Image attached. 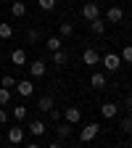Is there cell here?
<instances>
[{"mask_svg":"<svg viewBox=\"0 0 132 148\" xmlns=\"http://www.w3.org/2000/svg\"><path fill=\"white\" fill-rule=\"evenodd\" d=\"M119 58H122L124 64H132V45H124V48H122V56H119Z\"/></svg>","mask_w":132,"mask_h":148,"instance_id":"cb8c5ba5","label":"cell"},{"mask_svg":"<svg viewBox=\"0 0 132 148\" xmlns=\"http://www.w3.org/2000/svg\"><path fill=\"white\" fill-rule=\"evenodd\" d=\"M11 61H13V66H24L27 64V53L21 48H13L11 50Z\"/></svg>","mask_w":132,"mask_h":148,"instance_id":"2e32d148","label":"cell"},{"mask_svg":"<svg viewBox=\"0 0 132 148\" xmlns=\"http://www.w3.org/2000/svg\"><path fill=\"white\" fill-rule=\"evenodd\" d=\"M55 124H58V122H55ZM55 132H58V138H69V135H71V124H69V122H61Z\"/></svg>","mask_w":132,"mask_h":148,"instance_id":"603a6c76","label":"cell"},{"mask_svg":"<svg viewBox=\"0 0 132 148\" xmlns=\"http://www.w3.org/2000/svg\"><path fill=\"white\" fill-rule=\"evenodd\" d=\"M16 92H18V95H24V98H29L32 92H34L32 79H21V82H16Z\"/></svg>","mask_w":132,"mask_h":148,"instance_id":"8fae6325","label":"cell"},{"mask_svg":"<svg viewBox=\"0 0 132 148\" xmlns=\"http://www.w3.org/2000/svg\"><path fill=\"white\" fill-rule=\"evenodd\" d=\"M101 135V124L98 122H90L82 127V132H79V143H90V140H95Z\"/></svg>","mask_w":132,"mask_h":148,"instance_id":"6da1fadb","label":"cell"},{"mask_svg":"<svg viewBox=\"0 0 132 148\" xmlns=\"http://www.w3.org/2000/svg\"><path fill=\"white\" fill-rule=\"evenodd\" d=\"M24 132H27V130L24 127H11L8 130V143H13V145H18V143H24Z\"/></svg>","mask_w":132,"mask_h":148,"instance_id":"ba28073f","label":"cell"},{"mask_svg":"<svg viewBox=\"0 0 132 148\" xmlns=\"http://www.w3.org/2000/svg\"><path fill=\"white\" fill-rule=\"evenodd\" d=\"M24 37H27V42H29V45H37V42L42 40L40 29H27V34H24Z\"/></svg>","mask_w":132,"mask_h":148,"instance_id":"d6986e66","label":"cell"},{"mask_svg":"<svg viewBox=\"0 0 132 148\" xmlns=\"http://www.w3.org/2000/svg\"><path fill=\"white\" fill-rule=\"evenodd\" d=\"M101 16V5L98 3H85L82 5V18L85 21H92V18H98Z\"/></svg>","mask_w":132,"mask_h":148,"instance_id":"7a4b0ae2","label":"cell"},{"mask_svg":"<svg viewBox=\"0 0 132 148\" xmlns=\"http://www.w3.org/2000/svg\"><path fill=\"white\" fill-rule=\"evenodd\" d=\"M0 85L8 87V90H13V87H16V79H13V77H0Z\"/></svg>","mask_w":132,"mask_h":148,"instance_id":"83f0119b","label":"cell"},{"mask_svg":"<svg viewBox=\"0 0 132 148\" xmlns=\"http://www.w3.org/2000/svg\"><path fill=\"white\" fill-rule=\"evenodd\" d=\"M71 34H74V27H71L69 21L58 24V37H71Z\"/></svg>","mask_w":132,"mask_h":148,"instance_id":"7402d4cb","label":"cell"},{"mask_svg":"<svg viewBox=\"0 0 132 148\" xmlns=\"http://www.w3.org/2000/svg\"><path fill=\"white\" fill-rule=\"evenodd\" d=\"M37 5H40L42 11H53L55 8V0H37Z\"/></svg>","mask_w":132,"mask_h":148,"instance_id":"4316f807","label":"cell"},{"mask_svg":"<svg viewBox=\"0 0 132 148\" xmlns=\"http://www.w3.org/2000/svg\"><path fill=\"white\" fill-rule=\"evenodd\" d=\"M13 37V27L5 24V21H0V40H11Z\"/></svg>","mask_w":132,"mask_h":148,"instance_id":"ffe728a7","label":"cell"},{"mask_svg":"<svg viewBox=\"0 0 132 148\" xmlns=\"http://www.w3.org/2000/svg\"><path fill=\"white\" fill-rule=\"evenodd\" d=\"M45 48L53 53V50H58V48H64V37H58V34H55V37H48V40H45Z\"/></svg>","mask_w":132,"mask_h":148,"instance_id":"ac0fdd59","label":"cell"},{"mask_svg":"<svg viewBox=\"0 0 132 148\" xmlns=\"http://www.w3.org/2000/svg\"><path fill=\"white\" fill-rule=\"evenodd\" d=\"M119 130H122L124 135H129V132H132V119H129V116H122V127H119Z\"/></svg>","mask_w":132,"mask_h":148,"instance_id":"d4e9b609","label":"cell"},{"mask_svg":"<svg viewBox=\"0 0 132 148\" xmlns=\"http://www.w3.org/2000/svg\"><path fill=\"white\" fill-rule=\"evenodd\" d=\"M48 116H50V119H53V122H58V119H61V116H64V111H61V108H55V106H53V108H50V111H48Z\"/></svg>","mask_w":132,"mask_h":148,"instance_id":"f1b7e54d","label":"cell"},{"mask_svg":"<svg viewBox=\"0 0 132 148\" xmlns=\"http://www.w3.org/2000/svg\"><path fill=\"white\" fill-rule=\"evenodd\" d=\"M27 114H29V108H27V106H16V108H13V119H16V122H24Z\"/></svg>","mask_w":132,"mask_h":148,"instance_id":"44dd1931","label":"cell"},{"mask_svg":"<svg viewBox=\"0 0 132 148\" xmlns=\"http://www.w3.org/2000/svg\"><path fill=\"white\" fill-rule=\"evenodd\" d=\"M11 101V90L8 87H3V85H0V106H5Z\"/></svg>","mask_w":132,"mask_h":148,"instance_id":"484cf974","label":"cell"},{"mask_svg":"<svg viewBox=\"0 0 132 148\" xmlns=\"http://www.w3.org/2000/svg\"><path fill=\"white\" fill-rule=\"evenodd\" d=\"M90 85L95 87V90H106V85H108V79H106V74H101V71H95L90 77Z\"/></svg>","mask_w":132,"mask_h":148,"instance_id":"5bb4252c","label":"cell"},{"mask_svg":"<svg viewBox=\"0 0 132 148\" xmlns=\"http://www.w3.org/2000/svg\"><path fill=\"white\" fill-rule=\"evenodd\" d=\"M45 71H48V66H45V61H42V58H37V61H32V64H29V74H32V77H42Z\"/></svg>","mask_w":132,"mask_h":148,"instance_id":"7c38bea8","label":"cell"},{"mask_svg":"<svg viewBox=\"0 0 132 148\" xmlns=\"http://www.w3.org/2000/svg\"><path fill=\"white\" fill-rule=\"evenodd\" d=\"M11 16H13V18H24V16H27V3H21V0L11 3Z\"/></svg>","mask_w":132,"mask_h":148,"instance_id":"9a60e30c","label":"cell"},{"mask_svg":"<svg viewBox=\"0 0 132 148\" xmlns=\"http://www.w3.org/2000/svg\"><path fill=\"white\" fill-rule=\"evenodd\" d=\"M116 114H119V106L116 103H111V101L108 103H101V116L103 119H114Z\"/></svg>","mask_w":132,"mask_h":148,"instance_id":"9c48e42d","label":"cell"},{"mask_svg":"<svg viewBox=\"0 0 132 148\" xmlns=\"http://www.w3.org/2000/svg\"><path fill=\"white\" fill-rule=\"evenodd\" d=\"M53 106H55V98H53V95H42L40 101H37V108H40V111H45V114H48Z\"/></svg>","mask_w":132,"mask_h":148,"instance_id":"e0dca14e","label":"cell"},{"mask_svg":"<svg viewBox=\"0 0 132 148\" xmlns=\"http://www.w3.org/2000/svg\"><path fill=\"white\" fill-rule=\"evenodd\" d=\"M82 64H85V66H95V64H101V53H98L95 48H87V50L82 53Z\"/></svg>","mask_w":132,"mask_h":148,"instance_id":"3957f363","label":"cell"},{"mask_svg":"<svg viewBox=\"0 0 132 148\" xmlns=\"http://www.w3.org/2000/svg\"><path fill=\"white\" fill-rule=\"evenodd\" d=\"M129 119H132V111H129Z\"/></svg>","mask_w":132,"mask_h":148,"instance_id":"1f68e13d","label":"cell"},{"mask_svg":"<svg viewBox=\"0 0 132 148\" xmlns=\"http://www.w3.org/2000/svg\"><path fill=\"white\" fill-rule=\"evenodd\" d=\"M5 122H8V111L0 108V124H5Z\"/></svg>","mask_w":132,"mask_h":148,"instance_id":"f546056e","label":"cell"},{"mask_svg":"<svg viewBox=\"0 0 132 148\" xmlns=\"http://www.w3.org/2000/svg\"><path fill=\"white\" fill-rule=\"evenodd\" d=\"M90 32H92V34H98V37H103V34H106V21H103L101 16L90 21Z\"/></svg>","mask_w":132,"mask_h":148,"instance_id":"4fadbf2b","label":"cell"},{"mask_svg":"<svg viewBox=\"0 0 132 148\" xmlns=\"http://www.w3.org/2000/svg\"><path fill=\"white\" fill-rule=\"evenodd\" d=\"M124 108H127V111H132V95H127V101H124Z\"/></svg>","mask_w":132,"mask_h":148,"instance_id":"4dcf8cb0","label":"cell"},{"mask_svg":"<svg viewBox=\"0 0 132 148\" xmlns=\"http://www.w3.org/2000/svg\"><path fill=\"white\" fill-rule=\"evenodd\" d=\"M64 119H66L69 124H79V119H82V111H79L77 106H69V108H64Z\"/></svg>","mask_w":132,"mask_h":148,"instance_id":"5b68a950","label":"cell"},{"mask_svg":"<svg viewBox=\"0 0 132 148\" xmlns=\"http://www.w3.org/2000/svg\"><path fill=\"white\" fill-rule=\"evenodd\" d=\"M106 18H108V24H122L124 11H122L119 5H111V8H108V13H106Z\"/></svg>","mask_w":132,"mask_h":148,"instance_id":"30bf717a","label":"cell"},{"mask_svg":"<svg viewBox=\"0 0 132 148\" xmlns=\"http://www.w3.org/2000/svg\"><path fill=\"white\" fill-rule=\"evenodd\" d=\"M50 58H53V66H58V69H61V66L69 64V53H66L64 48H58V50H53V53H50Z\"/></svg>","mask_w":132,"mask_h":148,"instance_id":"8992f818","label":"cell"},{"mask_svg":"<svg viewBox=\"0 0 132 148\" xmlns=\"http://www.w3.org/2000/svg\"><path fill=\"white\" fill-rule=\"evenodd\" d=\"M103 66H106L108 71H116V69L122 66V58H119L116 53H106V56H103Z\"/></svg>","mask_w":132,"mask_h":148,"instance_id":"52a82bcc","label":"cell"},{"mask_svg":"<svg viewBox=\"0 0 132 148\" xmlns=\"http://www.w3.org/2000/svg\"><path fill=\"white\" fill-rule=\"evenodd\" d=\"M27 132H32L34 138H42L48 130H45V122H40V119H32L29 124H27Z\"/></svg>","mask_w":132,"mask_h":148,"instance_id":"277c9868","label":"cell"}]
</instances>
